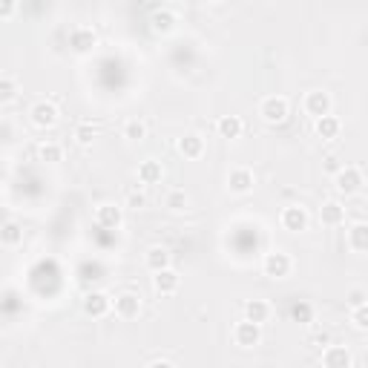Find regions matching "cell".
Listing matches in <instances>:
<instances>
[{
  "instance_id": "obj_1",
  "label": "cell",
  "mask_w": 368,
  "mask_h": 368,
  "mask_svg": "<svg viewBox=\"0 0 368 368\" xmlns=\"http://www.w3.org/2000/svg\"><path fill=\"white\" fill-rule=\"evenodd\" d=\"M259 115L265 118L268 124H285L288 115H291V104L282 95H268L259 104Z\"/></svg>"
},
{
  "instance_id": "obj_2",
  "label": "cell",
  "mask_w": 368,
  "mask_h": 368,
  "mask_svg": "<svg viewBox=\"0 0 368 368\" xmlns=\"http://www.w3.org/2000/svg\"><path fill=\"white\" fill-rule=\"evenodd\" d=\"M293 268V259L285 253V251H271L265 253V259H262V271H265V276L271 279H285Z\"/></svg>"
},
{
  "instance_id": "obj_3",
  "label": "cell",
  "mask_w": 368,
  "mask_h": 368,
  "mask_svg": "<svg viewBox=\"0 0 368 368\" xmlns=\"http://www.w3.org/2000/svg\"><path fill=\"white\" fill-rule=\"evenodd\" d=\"M334 187L340 196H354V193L362 190V173L357 167H340L334 173Z\"/></svg>"
},
{
  "instance_id": "obj_4",
  "label": "cell",
  "mask_w": 368,
  "mask_h": 368,
  "mask_svg": "<svg viewBox=\"0 0 368 368\" xmlns=\"http://www.w3.org/2000/svg\"><path fill=\"white\" fill-rule=\"evenodd\" d=\"M233 342H236L239 348H256V345L262 342V325L244 317L242 322L233 325Z\"/></svg>"
},
{
  "instance_id": "obj_5",
  "label": "cell",
  "mask_w": 368,
  "mask_h": 368,
  "mask_svg": "<svg viewBox=\"0 0 368 368\" xmlns=\"http://www.w3.org/2000/svg\"><path fill=\"white\" fill-rule=\"evenodd\" d=\"M29 118H32V124L35 127H41V130H49V127H55L58 124V107H55V101H38L35 107L29 110Z\"/></svg>"
},
{
  "instance_id": "obj_6",
  "label": "cell",
  "mask_w": 368,
  "mask_h": 368,
  "mask_svg": "<svg viewBox=\"0 0 368 368\" xmlns=\"http://www.w3.org/2000/svg\"><path fill=\"white\" fill-rule=\"evenodd\" d=\"M95 46H98V35L90 26H75L69 32V49H72L75 55H90Z\"/></svg>"
},
{
  "instance_id": "obj_7",
  "label": "cell",
  "mask_w": 368,
  "mask_h": 368,
  "mask_svg": "<svg viewBox=\"0 0 368 368\" xmlns=\"http://www.w3.org/2000/svg\"><path fill=\"white\" fill-rule=\"evenodd\" d=\"M84 313L86 317H93V320H101V317H107L110 308H113V300L104 291H90L84 296V302H81Z\"/></svg>"
},
{
  "instance_id": "obj_8",
  "label": "cell",
  "mask_w": 368,
  "mask_h": 368,
  "mask_svg": "<svg viewBox=\"0 0 368 368\" xmlns=\"http://www.w3.org/2000/svg\"><path fill=\"white\" fill-rule=\"evenodd\" d=\"M121 222H124V210H121L118 204L104 202V204L95 207V224L104 227V231H118Z\"/></svg>"
},
{
  "instance_id": "obj_9",
  "label": "cell",
  "mask_w": 368,
  "mask_h": 368,
  "mask_svg": "<svg viewBox=\"0 0 368 368\" xmlns=\"http://www.w3.org/2000/svg\"><path fill=\"white\" fill-rule=\"evenodd\" d=\"M331 107H334V101H331V95L322 93V90H313V93L305 95V113L313 121L322 118V115H331Z\"/></svg>"
},
{
  "instance_id": "obj_10",
  "label": "cell",
  "mask_w": 368,
  "mask_h": 368,
  "mask_svg": "<svg viewBox=\"0 0 368 368\" xmlns=\"http://www.w3.org/2000/svg\"><path fill=\"white\" fill-rule=\"evenodd\" d=\"M182 285V276L173 271V268H164V271H155L153 273V291L155 293H162V296H170V293H176Z\"/></svg>"
},
{
  "instance_id": "obj_11",
  "label": "cell",
  "mask_w": 368,
  "mask_h": 368,
  "mask_svg": "<svg viewBox=\"0 0 368 368\" xmlns=\"http://www.w3.org/2000/svg\"><path fill=\"white\" fill-rule=\"evenodd\" d=\"M320 360H322L325 368H348V365H354V357H351V351H348L345 345H325Z\"/></svg>"
},
{
  "instance_id": "obj_12",
  "label": "cell",
  "mask_w": 368,
  "mask_h": 368,
  "mask_svg": "<svg viewBox=\"0 0 368 368\" xmlns=\"http://www.w3.org/2000/svg\"><path fill=\"white\" fill-rule=\"evenodd\" d=\"M115 313L121 320H135L142 313V296L127 291V293H118L115 296Z\"/></svg>"
},
{
  "instance_id": "obj_13",
  "label": "cell",
  "mask_w": 368,
  "mask_h": 368,
  "mask_svg": "<svg viewBox=\"0 0 368 368\" xmlns=\"http://www.w3.org/2000/svg\"><path fill=\"white\" fill-rule=\"evenodd\" d=\"M253 184H256V176H253V170H248V167H233L231 176H227V187H231V193H239V196L251 193Z\"/></svg>"
},
{
  "instance_id": "obj_14",
  "label": "cell",
  "mask_w": 368,
  "mask_h": 368,
  "mask_svg": "<svg viewBox=\"0 0 368 368\" xmlns=\"http://www.w3.org/2000/svg\"><path fill=\"white\" fill-rule=\"evenodd\" d=\"M176 23H179V17H176V12H170V9H155L150 14L153 35H170L173 29H176Z\"/></svg>"
},
{
  "instance_id": "obj_15",
  "label": "cell",
  "mask_w": 368,
  "mask_h": 368,
  "mask_svg": "<svg viewBox=\"0 0 368 368\" xmlns=\"http://www.w3.org/2000/svg\"><path fill=\"white\" fill-rule=\"evenodd\" d=\"M282 227H285V231H291V233L305 231V227H308V213H305V207H300V204L285 207V210H282Z\"/></svg>"
},
{
  "instance_id": "obj_16",
  "label": "cell",
  "mask_w": 368,
  "mask_h": 368,
  "mask_svg": "<svg viewBox=\"0 0 368 368\" xmlns=\"http://www.w3.org/2000/svg\"><path fill=\"white\" fill-rule=\"evenodd\" d=\"M176 147H179V153L184 155V159H202L204 155V138L199 133H187V135L179 138Z\"/></svg>"
},
{
  "instance_id": "obj_17",
  "label": "cell",
  "mask_w": 368,
  "mask_h": 368,
  "mask_svg": "<svg viewBox=\"0 0 368 368\" xmlns=\"http://www.w3.org/2000/svg\"><path fill=\"white\" fill-rule=\"evenodd\" d=\"M320 222L325 227H340L345 222V207L337 202V199H331V202H322L320 207Z\"/></svg>"
},
{
  "instance_id": "obj_18",
  "label": "cell",
  "mask_w": 368,
  "mask_h": 368,
  "mask_svg": "<svg viewBox=\"0 0 368 368\" xmlns=\"http://www.w3.org/2000/svg\"><path fill=\"white\" fill-rule=\"evenodd\" d=\"M144 265H147V271H153V273L170 268V251L162 248V244H153V248H147V253H144Z\"/></svg>"
},
{
  "instance_id": "obj_19",
  "label": "cell",
  "mask_w": 368,
  "mask_h": 368,
  "mask_svg": "<svg viewBox=\"0 0 368 368\" xmlns=\"http://www.w3.org/2000/svg\"><path fill=\"white\" fill-rule=\"evenodd\" d=\"M164 179V167L162 162H155V159H147L138 164V182L142 184H159Z\"/></svg>"
},
{
  "instance_id": "obj_20",
  "label": "cell",
  "mask_w": 368,
  "mask_h": 368,
  "mask_svg": "<svg viewBox=\"0 0 368 368\" xmlns=\"http://www.w3.org/2000/svg\"><path fill=\"white\" fill-rule=\"evenodd\" d=\"M216 133H219L222 138H239V135L244 133V121H242L239 115H222V118L216 121Z\"/></svg>"
},
{
  "instance_id": "obj_21",
  "label": "cell",
  "mask_w": 368,
  "mask_h": 368,
  "mask_svg": "<svg viewBox=\"0 0 368 368\" xmlns=\"http://www.w3.org/2000/svg\"><path fill=\"white\" fill-rule=\"evenodd\" d=\"M348 248L357 253H368V224H351L348 227Z\"/></svg>"
},
{
  "instance_id": "obj_22",
  "label": "cell",
  "mask_w": 368,
  "mask_h": 368,
  "mask_svg": "<svg viewBox=\"0 0 368 368\" xmlns=\"http://www.w3.org/2000/svg\"><path fill=\"white\" fill-rule=\"evenodd\" d=\"M244 317L253 320V322H268L271 320V305L265 300H248L244 302Z\"/></svg>"
},
{
  "instance_id": "obj_23",
  "label": "cell",
  "mask_w": 368,
  "mask_h": 368,
  "mask_svg": "<svg viewBox=\"0 0 368 368\" xmlns=\"http://www.w3.org/2000/svg\"><path fill=\"white\" fill-rule=\"evenodd\" d=\"M313 130H317V135L322 138V142H331V138H337V135H340V118H334V115H322V118H317Z\"/></svg>"
},
{
  "instance_id": "obj_24",
  "label": "cell",
  "mask_w": 368,
  "mask_h": 368,
  "mask_svg": "<svg viewBox=\"0 0 368 368\" xmlns=\"http://www.w3.org/2000/svg\"><path fill=\"white\" fill-rule=\"evenodd\" d=\"M0 242L6 244V248H14V244H21L23 242V227L17 224L14 219H9L3 224V231H0Z\"/></svg>"
},
{
  "instance_id": "obj_25",
  "label": "cell",
  "mask_w": 368,
  "mask_h": 368,
  "mask_svg": "<svg viewBox=\"0 0 368 368\" xmlns=\"http://www.w3.org/2000/svg\"><path fill=\"white\" fill-rule=\"evenodd\" d=\"M38 159L46 162V164H58V162H64V147L55 144V142H43L38 147Z\"/></svg>"
},
{
  "instance_id": "obj_26",
  "label": "cell",
  "mask_w": 368,
  "mask_h": 368,
  "mask_svg": "<svg viewBox=\"0 0 368 368\" xmlns=\"http://www.w3.org/2000/svg\"><path fill=\"white\" fill-rule=\"evenodd\" d=\"M124 138H127V142H144V138H147V124L142 118L124 121Z\"/></svg>"
},
{
  "instance_id": "obj_27",
  "label": "cell",
  "mask_w": 368,
  "mask_h": 368,
  "mask_svg": "<svg viewBox=\"0 0 368 368\" xmlns=\"http://www.w3.org/2000/svg\"><path fill=\"white\" fill-rule=\"evenodd\" d=\"M95 138H98V127L90 124V121H81V124L75 127V142H78L81 147H93Z\"/></svg>"
},
{
  "instance_id": "obj_28",
  "label": "cell",
  "mask_w": 368,
  "mask_h": 368,
  "mask_svg": "<svg viewBox=\"0 0 368 368\" xmlns=\"http://www.w3.org/2000/svg\"><path fill=\"white\" fill-rule=\"evenodd\" d=\"M17 93H21V86H17L14 75L6 72L3 78H0V104H12L17 98Z\"/></svg>"
},
{
  "instance_id": "obj_29",
  "label": "cell",
  "mask_w": 368,
  "mask_h": 368,
  "mask_svg": "<svg viewBox=\"0 0 368 368\" xmlns=\"http://www.w3.org/2000/svg\"><path fill=\"white\" fill-rule=\"evenodd\" d=\"M187 204H190V196H187L184 190H170L167 196H164V207L173 210V213H182Z\"/></svg>"
},
{
  "instance_id": "obj_30",
  "label": "cell",
  "mask_w": 368,
  "mask_h": 368,
  "mask_svg": "<svg viewBox=\"0 0 368 368\" xmlns=\"http://www.w3.org/2000/svg\"><path fill=\"white\" fill-rule=\"evenodd\" d=\"M291 317H293V322H302V325H308V322H313V305L311 302H293L291 305Z\"/></svg>"
},
{
  "instance_id": "obj_31",
  "label": "cell",
  "mask_w": 368,
  "mask_h": 368,
  "mask_svg": "<svg viewBox=\"0 0 368 368\" xmlns=\"http://www.w3.org/2000/svg\"><path fill=\"white\" fill-rule=\"evenodd\" d=\"M351 322H354L360 331H368V300L351 308Z\"/></svg>"
},
{
  "instance_id": "obj_32",
  "label": "cell",
  "mask_w": 368,
  "mask_h": 368,
  "mask_svg": "<svg viewBox=\"0 0 368 368\" xmlns=\"http://www.w3.org/2000/svg\"><path fill=\"white\" fill-rule=\"evenodd\" d=\"M127 207H135V210L147 207V196H144L142 190H130V193H127Z\"/></svg>"
},
{
  "instance_id": "obj_33",
  "label": "cell",
  "mask_w": 368,
  "mask_h": 368,
  "mask_svg": "<svg viewBox=\"0 0 368 368\" xmlns=\"http://www.w3.org/2000/svg\"><path fill=\"white\" fill-rule=\"evenodd\" d=\"M17 12V0H0V21H12Z\"/></svg>"
},
{
  "instance_id": "obj_34",
  "label": "cell",
  "mask_w": 368,
  "mask_h": 368,
  "mask_svg": "<svg viewBox=\"0 0 368 368\" xmlns=\"http://www.w3.org/2000/svg\"><path fill=\"white\" fill-rule=\"evenodd\" d=\"M311 345H313V348L331 345V334H328V331H317V334H311Z\"/></svg>"
},
{
  "instance_id": "obj_35",
  "label": "cell",
  "mask_w": 368,
  "mask_h": 368,
  "mask_svg": "<svg viewBox=\"0 0 368 368\" xmlns=\"http://www.w3.org/2000/svg\"><path fill=\"white\" fill-rule=\"evenodd\" d=\"M173 368V365H176V360H170V357H150L147 360V368Z\"/></svg>"
},
{
  "instance_id": "obj_36",
  "label": "cell",
  "mask_w": 368,
  "mask_h": 368,
  "mask_svg": "<svg viewBox=\"0 0 368 368\" xmlns=\"http://www.w3.org/2000/svg\"><path fill=\"white\" fill-rule=\"evenodd\" d=\"M365 300H368V296L362 291H351V293H348V302H351V308L360 305V302H365Z\"/></svg>"
},
{
  "instance_id": "obj_37",
  "label": "cell",
  "mask_w": 368,
  "mask_h": 368,
  "mask_svg": "<svg viewBox=\"0 0 368 368\" xmlns=\"http://www.w3.org/2000/svg\"><path fill=\"white\" fill-rule=\"evenodd\" d=\"M328 170H331V173H337V170H340V164H337V159H328Z\"/></svg>"
},
{
  "instance_id": "obj_38",
  "label": "cell",
  "mask_w": 368,
  "mask_h": 368,
  "mask_svg": "<svg viewBox=\"0 0 368 368\" xmlns=\"http://www.w3.org/2000/svg\"><path fill=\"white\" fill-rule=\"evenodd\" d=\"M210 3H222V0H210Z\"/></svg>"
}]
</instances>
